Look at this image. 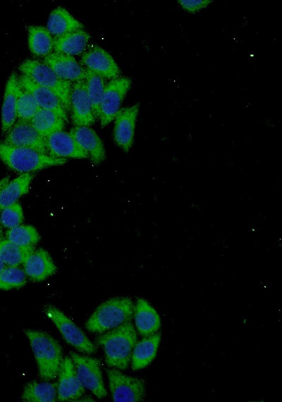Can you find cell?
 Returning <instances> with one entry per match:
<instances>
[{
    "label": "cell",
    "instance_id": "obj_11",
    "mask_svg": "<svg viewBox=\"0 0 282 402\" xmlns=\"http://www.w3.org/2000/svg\"><path fill=\"white\" fill-rule=\"evenodd\" d=\"M81 63L86 68L104 79L114 80L120 77L121 70L114 58L103 48L92 45L82 54Z\"/></svg>",
    "mask_w": 282,
    "mask_h": 402
},
{
    "label": "cell",
    "instance_id": "obj_3",
    "mask_svg": "<svg viewBox=\"0 0 282 402\" xmlns=\"http://www.w3.org/2000/svg\"><path fill=\"white\" fill-rule=\"evenodd\" d=\"M0 159L14 171L26 173L63 165L66 159L54 157L29 148L9 145L0 141Z\"/></svg>",
    "mask_w": 282,
    "mask_h": 402
},
{
    "label": "cell",
    "instance_id": "obj_18",
    "mask_svg": "<svg viewBox=\"0 0 282 402\" xmlns=\"http://www.w3.org/2000/svg\"><path fill=\"white\" fill-rule=\"evenodd\" d=\"M42 61L64 80L73 83L85 79V68L71 56L52 52Z\"/></svg>",
    "mask_w": 282,
    "mask_h": 402
},
{
    "label": "cell",
    "instance_id": "obj_26",
    "mask_svg": "<svg viewBox=\"0 0 282 402\" xmlns=\"http://www.w3.org/2000/svg\"><path fill=\"white\" fill-rule=\"evenodd\" d=\"M28 47L30 51L41 57H45L53 51V37L47 28L30 25L27 28Z\"/></svg>",
    "mask_w": 282,
    "mask_h": 402
},
{
    "label": "cell",
    "instance_id": "obj_27",
    "mask_svg": "<svg viewBox=\"0 0 282 402\" xmlns=\"http://www.w3.org/2000/svg\"><path fill=\"white\" fill-rule=\"evenodd\" d=\"M30 123L33 128L44 138L47 135L62 130L65 126V121L54 112L39 108Z\"/></svg>",
    "mask_w": 282,
    "mask_h": 402
},
{
    "label": "cell",
    "instance_id": "obj_35",
    "mask_svg": "<svg viewBox=\"0 0 282 402\" xmlns=\"http://www.w3.org/2000/svg\"><path fill=\"white\" fill-rule=\"evenodd\" d=\"M178 4L187 12L190 13H195L200 10L206 8L212 3L209 0H180L178 1Z\"/></svg>",
    "mask_w": 282,
    "mask_h": 402
},
{
    "label": "cell",
    "instance_id": "obj_21",
    "mask_svg": "<svg viewBox=\"0 0 282 402\" xmlns=\"http://www.w3.org/2000/svg\"><path fill=\"white\" fill-rule=\"evenodd\" d=\"M136 328L142 336L157 333L161 325L160 317L154 307L142 298L137 300L134 309Z\"/></svg>",
    "mask_w": 282,
    "mask_h": 402
},
{
    "label": "cell",
    "instance_id": "obj_29",
    "mask_svg": "<svg viewBox=\"0 0 282 402\" xmlns=\"http://www.w3.org/2000/svg\"><path fill=\"white\" fill-rule=\"evenodd\" d=\"M35 246L22 247L0 237V259L7 266L19 267L35 250Z\"/></svg>",
    "mask_w": 282,
    "mask_h": 402
},
{
    "label": "cell",
    "instance_id": "obj_32",
    "mask_svg": "<svg viewBox=\"0 0 282 402\" xmlns=\"http://www.w3.org/2000/svg\"><path fill=\"white\" fill-rule=\"evenodd\" d=\"M39 108L32 95L19 86L16 107L18 120L30 122Z\"/></svg>",
    "mask_w": 282,
    "mask_h": 402
},
{
    "label": "cell",
    "instance_id": "obj_24",
    "mask_svg": "<svg viewBox=\"0 0 282 402\" xmlns=\"http://www.w3.org/2000/svg\"><path fill=\"white\" fill-rule=\"evenodd\" d=\"M47 29L53 37L83 30L84 25L66 9L58 7L54 9L48 18Z\"/></svg>",
    "mask_w": 282,
    "mask_h": 402
},
{
    "label": "cell",
    "instance_id": "obj_17",
    "mask_svg": "<svg viewBox=\"0 0 282 402\" xmlns=\"http://www.w3.org/2000/svg\"><path fill=\"white\" fill-rule=\"evenodd\" d=\"M69 133L94 164H99L105 159L104 144L93 129L88 126H74Z\"/></svg>",
    "mask_w": 282,
    "mask_h": 402
},
{
    "label": "cell",
    "instance_id": "obj_22",
    "mask_svg": "<svg viewBox=\"0 0 282 402\" xmlns=\"http://www.w3.org/2000/svg\"><path fill=\"white\" fill-rule=\"evenodd\" d=\"M90 39V35L83 30L53 37V51L71 56L79 55L87 49Z\"/></svg>",
    "mask_w": 282,
    "mask_h": 402
},
{
    "label": "cell",
    "instance_id": "obj_8",
    "mask_svg": "<svg viewBox=\"0 0 282 402\" xmlns=\"http://www.w3.org/2000/svg\"><path fill=\"white\" fill-rule=\"evenodd\" d=\"M106 374L114 401L138 402L144 399L143 379L128 376L116 369H106Z\"/></svg>",
    "mask_w": 282,
    "mask_h": 402
},
{
    "label": "cell",
    "instance_id": "obj_5",
    "mask_svg": "<svg viewBox=\"0 0 282 402\" xmlns=\"http://www.w3.org/2000/svg\"><path fill=\"white\" fill-rule=\"evenodd\" d=\"M18 68L23 75L35 83L55 93L66 111H70L71 83L59 78L47 64L39 60L27 59L20 64Z\"/></svg>",
    "mask_w": 282,
    "mask_h": 402
},
{
    "label": "cell",
    "instance_id": "obj_37",
    "mask_svg": "<svg viewBox=\"0 0 282 402\" xmlns=\"http://www.w3.org/2000/svg\"><path fill=\"white\" fill-rule=\"evenodd\" d=\"M6 267V264L3 262V261L0 259V273Z\"/></svg>",
    "mask_w": 282,
    "mask_h": 402
},
{
    "label": "cell",
    "instance_id": "obj_23",
    "mask_svg": "<svg viewBox=\"0 0 282 402\" xmlns=\"http://www.w3.org/2000/svg\"><path fill=\"white\" fill-rule=\"evenodd\" d=\"M161 341V334L155 333L145 336L137 342L131 354V367L133 370L147 366L155 358Z\"/></svg>",
    "mask_w": 282,
    "mask_h": 402
},
{
    "label": "cell",
    "instance_id": "obj_19",
    "mask_svg": "<svg viewBox=\"0 0 282 402\" xmlns=\"http://www.w3.org/2000/svg\"><path fill=\"white\" fill-rule=\"evenodd\" d=\"M23 268L27 276L34 281L46 279L57 269L49 252L42 248L35 249L24 262Z\"/></svg>",
    "mask_w": 282,
    "mask_h": 402
},
{
    "label": "cell",
    "instance_id": "obj_4",
    "mask_svg": "<svg viewBox=\"0 0 282 402\" xmlns=\"http://www.w3.org/2000/svg\"><path fill=\"white\" fill-rule=\"evenodd\" d=\"M135 305L127 297H116L102 303L85 323L91 332L103 333L130 321Z\"/></svg>",
    "mask_w": 282,
    "mask_h": 402
},
{
    "label": "cell",
    "instance_id": "obj_10",
    "mask_svg": "<svg viewBox=\"0 0 282 402\" xmlns=\"http://www.w3.org/2000/svg\"><path fill=\"white\" fill-rule=\"evenodd\" d=\"M5 134L3 142L9 145L29 148L49 155L45 138L33 128L30 122L18 120Z\"/></svg>",
    "mask_w": 282,
    "mask_h": 402
},
{
    "label": "cell",
    "instance_id": "obj_13",
    "mask_svg": "<svg viewBox=\"0 0 282 402\" xmlns=\"http://www.w3.org/2000/svg\"><path fill=\"white\" fill-rule=\"evenodd\" d=\"M57 398L61 401H75L82 396L85 387L81 384L71 359L63 358L59 372Z\"/></svg>",
    "mask_w": 282,
    "mask_h": 402
},
{
    "label": "cell",
    "instance_id": "obj_33",
    "mask_svg": "<svg viewBox=\"0 0 282 402\" xmlns=\"http://www.w3.org/2000/svg\"><path fill=\"white\" fill-rule=\"evenodd\" d=\"M27 275L19 267H6L0 273V289L11 290L24 286Z\"/></svg>",
    "mask_w": 282,
    "mask_h": 402
},
{
    "label": "cell",
    "instance_id": "obj_16",
    "mask_svg": "<svg viewBox=\"0 0 282 402\" xmlns=\"http://www.w3.org/2000/svg\"><path fill=\"white\" fill-rule=\"evenodd\" d=\"M44 138L49 156L63 159L88 158L87 154L78 145L69 133L63 130H59Z\"/></svg>",
    "mask_w": 282,
    "mask_h": 402
},
{
    "label": "cell",
    "instance_id": "obj_34",
    "mask_svg": "<svg viewBox=\"0 0 282 402\" xmlns=\"http://www.w3.org/2000/svg\"><path fill=\"white\" fill-rule=\"evenodd\" d=\"M23 220V209L18 202L0 211V223L8 229L21 225Z\"/></svg>",
    "mask_w": 282,
    "mask_h": 402
},
{
    "label": "cell",
    "instance_id": "obj_28",
    "mask_svg": "<svg viewBox=\"0 0 282 402\" xmlns=\"http://www.w3.org/2000/svg\"><path fill=\"white\" fill-rule=\"evenodd\" d=\"M57 397V383L35 381L28 382L24 387L22 399L27 402H54Z\"/></svg>",
    "mask_w": 282,
    "mask_h": 402
},
{
    "label": "cell",
    "instance_id": "obj_36",
    "mask_svg": "<svg viewBox=\"0 0 282 402\" xmlns=\"http://www.w3.org/2000/svg\"><path fill=\"white\" fill-rule=\"evenodd\" d=\"M9 181V176L4 177L0 180V189Z\"/></svg>",
    "mask_w": 282,
    "mask_h": 402
},
{
    "label": "cell",
    "instance_id": "obj_12",
    "mask_svg": "<svg viewBox=\"0 0 282 402\" xmlns=\"http://www.w3.org/2000/svg\"><path fill=\"white\" fill-rule=\"evenodd\" d=\"M70 104L71 118L74 126L90 127L95 122L96 118L88 97L85 80L72 83Z\"/></svg>",
    "mask_w": 282,
    "mask_h": 402
},
{
    "label": "cell",
    "instance_id": "obj_15",
    "mask_svg": "<svg viewBox=\"0 0 282 402\" xmlns=\"http://www.w3.org/2000/svg\"><path fill=\"white\" fill-rule=\"evenodd\" d=\"M18 83L20 87L32 95L40 108L54 112L65 121L68 120L66 109L57 95L51 90L35 83L23 74L18 76Z\"/></svg>",
    "mask_w": 282,
    "mask_h": 402
},
{
    "label": "cell",
    "instance_id": "obj_38",
    "mask_svg": "<svg viewBox=\"0 0 282 402\" xmlns=\"http://www.w3.org/2000/svg\"><path fill=\"white\" fill-rule=\"evenodd\" d=\"M2 233H3V231H2V225H1V224L0 223V237L2 236Z\"/></svg>",
    "mask_w": 282,
    "mask_h": 402
},
{
    "label": "cell",
    "instance_id": "obj_1",
    "mask_svg": "<svg viewBox=\"0 0 282 402\" xmlns=\"http://www.w3.org/2000/svg\"><path fill=\"white\" fill-rule=\"evenodd\" d=\"M96 343L103 348L105 362L109 366L125 370L129 365L133 349L137 343L136 331L128 321L98 336Z\"/></svg>",
    "mask_w": 282,
    "mask_h": 402
},
{
    "label": "cell",
    "instance_id": "obj_30",
    "mask_svg": "<svg viewBox=\"0 0 282 402\" xmlns=\"http://www.w3.org/2000/svg\"><path fill=\"white\" fill-rule=\"evenodd\" d=\"M88 97L92 104L95 118H99V105L106 85L105 79L99 75L84 68Z\"/></svg>",
    "mask_w": 282,
    "mask_h": 402
},
{
    "label": "cell",
    "instance_id": "obj_6",
    "mask_svg": "<svg viewBox=\"0 0 282 402\" xmlns=\"http://www.w3.org/2000/svg\"><path fill=\"white\" fill-rule=\"evenodd\" d=\"M44 310L69 344L83 353L92 354L97 351V347L84 332L62 312L52 305H47Z\"/></svg>",
    "mask_w": 282,
    "mask_h": 402
},
{
    "label": "cell",
    "instance_id": "obj_9",
    "mask_svg": "<svg viewBox=\"0 0 282 402\" xmlns=\"http://www.w3.org/2000/svg\"><path fill=\"white\" fill-rule=\"evenodd\" d=\"M78 377L85 388L91 391L97 398L106 395L103 382L99 361L94 358L70 352Z\"/></svg>",
    "mask_w": 282,
    "mask_h": 402
},
{
    "label": "cell",
    "instance_id": "obj_2",
    "mask_svg": "<svg viewBox=\"0 0 282 402\" xmlns=\"http://www.w3.org/2000/svg\"><path fill=\"white\" fill-rule=\"evenodd\" d=\"M37 363L40 377L49 381L58 376L63 358L62 348L58 341L46 332L24 330Z\"/></svg>",
    "mask_w": 282,
    "mask_h": 402
},
{
    "label": "cell",
    "instance_id": "obj_31",
    "mask_svg": "<svg viewBox=\"0 0 282 402\" xmlns=\"http://www.w3.org/2000/svg\"><path fill=\"white\" fill-rule=\"evenodd\" d=\"M6 238L19 246L33 247L39 241L40 236L32 226L21 224L8 229Z\"/></svg>",
    "mask_w": 282,
    "mask_h": 402
},
{
    "label": "cell",
    "instance_id": "obj_25",
    "mask_svg": "<svg viewBox=\"0 0 282 402\" xmlns=\"http://www.w3.org/2000/svg\"><path fill=\"white\" fill-rule=\"evenodd\" d=\"M33 177L31 173H21L0 189V211L17 202L22 195L28 193Z\"/></svg>",
    "mask_w": 282,
    "mask_h": 402
},
{
    "label": "cell",
    "instance_id": "obj_20",
    "mask_svg": "<svg viewBox=\"0 0 282 402\" xmlns=\"http://www.w3.org/2000/svg\"><path fill=\"white\" fill-rule=\"evenodd\" d=\"M18 89V75L13 72L6 82L4 95L1 118L3 133H6L16 121Z\"/></svg>",
    "mask_w": 282,
    "mask_h": 402
},
{
    "label": "cell",
    "instance_id": "obj_7",
    "mask_svg": "<svg viewBox=\"0 0 282 402\" xmlns=\"http://www.w3.org/2000/svg\"><path fill=\"white\" fill-rule=\"evenodd\" d=\"M130 86L131 80L121 76L106 84L99 105V119L102 127L115 118Z\"/></svg>",
    "mask_w": 282,
    "mask_h": 402
},
{
    "label": "cell",
    "instance_id": "obj_14",
    "mask_svg": "<svg viewBox=\"0 0 282 402\" xmlns=\"http://www.w3.org/2000/svg\"><path fill=\"white\" fill-rule=\"evenodd\" d=\"M140 103L120 109L115 117L114 138L116 145L124 152L132 147Z\"/></svg>",
    "mask_w": 282,
    "mask_h": 402
}]
</instances>
